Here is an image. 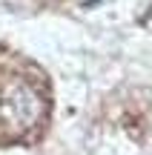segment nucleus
<instances>
[{
	"label": "nucleus",
	"instance_id": "obj_1",
	"mask_svg": "<svg viewBox=\"0 0 152 155\" xmlns=\"http://www.w3.org/2000/svg\"><path fill=\"white\" fill-rule=\"evenodd\" d=\"M49 115V92L37 69L20 58H0V144L32 138Z\"/></svg>",
	"mask_w": 152,
	"mask_h": 155
}]
</instances>
